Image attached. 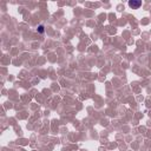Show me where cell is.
Instances as JSON below:
<instances>
[{"instance_id": "cell-1", "label": "cell", "mask_w": 151, "mask_h": 151, "mask_svg": "<svg viewBox=\"0 0 151 151\" xmlns=\"http://www.w3.org/2000/svg\"><path fill=\"white\" fill-rule=\"evenodd\" d=\"M129 6L132 7V8H134V9H137V8H139V7L142 6V1H134V0H131V1H129Z\"/></svg>"}, {"instance_id": "cell-2", "label": "cell", "mask_w": 151, "mask_h": 151, "mask_svg": "<svg viewBox=\"0 0 151 151\" xmlns=\"http://www.w3.org/2000/svg\"><path fill=\"white\" fill-rule=\"evenodd\" d=\"M42 28H44V27H42V26H39V31H40V32H41V33H42V32H44V29H42Z\"/></svg>"}]
</instances>
